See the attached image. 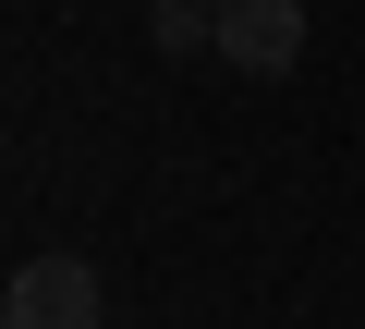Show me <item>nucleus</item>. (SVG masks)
I'll return each instance as SVG.
<instances>
[{
  "mask_svg": "<svg viewBox=\"0 0 365 329\" xmlns=\"http://www.w3.org/2000/svg\"><path fill=\"white\" fill-rule=\"evenodd\" d=\"M0 329H110V293L86 256H25L0 280Z\"/></svg>",
  "mask_w": 365,
  "mask_h": 329,
  "instance_id": "nucleus-1",
  "label": "nucleus"
},
{
  "mask_svg": "<svg viewBox=\"0 0 365 329\" xmlns=\"http://www.w3.org/2000/svg\"><path fill=\"white\" fill-rule=\"evenodd\" d=\"M220 49L244 74H292L304 61V0H220Z\"/></svg>",
  "mask_w": 365,
  "mask_h": 329,
  "instance_id": "nucleus-2",
  "label": "nucleus"
}]
</instances>
